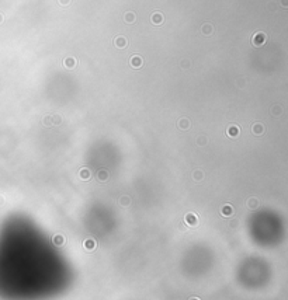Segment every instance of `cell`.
Returning a JSON list of instances; mask_svg holds the SVG:
<instances>
[{"label":"cell","mask_w":288,"mask_h":300,"mask_svg":"<svg viewBox=\"0 0 288 300\" xmlns=\"http://www.w3.org/2000/svg\"><path fill=\"white\" fill-rule=\"evenodd\" d=\"M266 41H267V35H266L264 32H256V34L253 35L252 44H253L255 47H262Z\"/></svg>","instance_id":"1"},{"label":"cell","mask_w":288,"mask_h":300,"mask_svg":"<svg viewBox=\"0 0 288 300\" xmlns=\"http://www.w3.org/2000/svg\"><path fill=\"white\" fill-rule=\"evenodd\" d=\"M129 65H131L134 69H139V67H142V65H144V59L139 55H134L129 59Z\"/></svg>","instance_id":"2"},{"label":"cell","mask_w":288,"mask_h":300,"mask_svg":"<svg viewBox=\"0 0 288 300\" xmlns=\"http://www.w3.org/2000/svg\"><path fill=\"white\" fill-rule=\"evenodd\" d=\"M114 44H115V47H117V48H120V49H124V48L127 47L128 41H127V38H125V37L120 35V37H117V38H115Z\"/></svg>","instance_id":"3"},{"label":"cell","mask_w":288,"mask_h":300,"mask_svg":"<svg viewBox=\"0 0 288 300\" xmlns=\"http://www.w3.org/2000/svg\"><path fill=\"white\" fill-rule=\"evenodd\" d=\"M63 65L65 67H68V69H75L76 67V65H77V60H76V58H66L63 60Z\"/></svg>","instance_id":"4"},{"label":"cell","mask_w":288,"mask_h":300,"mask_svg":"<svg viewBox=\"0 0 288 300\" xmlns=\"http://www.w3.org/2000/svg\"><path fill=\"white\" fill-rule=\"evenodd\" d=\"M190 125H191V124H190V121L187 118H180L177 121V126L180 128L181 131H187V129L190 128Z\"/></svg>","instance_id":"5"},{"label":"cell","mask_w":288,"mask_h":300,"mask_svg":"<svg viewBox=\"0 0 288 300\" xmlns=\"http://www.w3.org/2000/svg\"><path fill=\"white\" fill-rule=\"evenodd\" d=\"M151 21H152L153 24H156V25H159V24H162L163 23V16L160 14V13H153L152 14V17H151Z\"/></svg>","instance_id":"6"},{"label":"cell","mask_w":288,"mask_h":300,"mask_svg":"<svg viewBox=\"0 0 288 300\" xmlns=\"http://www.w3.org/2000/svg\"><path fill=\"white\" fill-rule=\"evenodd\" d=\"M226 133H228V136H231V138H235V136L239 135V128L236 126V125H231V126L228 128Z\"/></svg>","instance_id":"7"},{"label":"cell","mask_w":288,"mask_h":300,"mask_svg":"<svg viewBox=\"0 0 288 300\" xmlns=\"http://www.w3.org/2000/svg\"><path fill=\"white\" fill-rule=\"evenodd\" d=\"M252 132L255 135H262V133H264V126L262 125V124H255L253 126H252Z\"/></svg>","instance_id":"8"},{"label":"cell","mask_w":288,"mask_h":300,"mask_svg":"<svg viewBox=\"0 0 288 300\" xmlns=\"http://www.w3.org/2000/svg\"><path fill=\"white\" fill-rule=\"evenodd\" d=\"M212 31H214V28H212L211 24H204L202 25V34L204 35H209V34H212Z\"/></svg>","instance_id":"9"},{"label":"cell","mask_w":288,"mask_h":300,"mask_svg":"<svg viewBox=\"0 0 288 300\" xmlns=\"http://www.w3.org/2000/svg\"><path fill=\"white\" fill-rule=\"evenodd\" d=\"M271 114L273 115H277V117H280L281 114H282V108H281L280 105H274L271 108Z\"/></svg>","instance_id":"10"},{"label":"cell","mask_w":288,"mask_h":300,"mask_svg":"<svg viewBox=\"0 0 288 300\" xmlns=\"http://www.w3.org/2000/svg\"><path fill=\"white\" fill-rule=\"evenodd\" d=\"M135 14H134V13H132V11H128V13H127V14H125V21H127V23H134V21H135Z\"/></svg>","instance_id":"11"},{"label":"cell","mask_w":288,"mask_h":300,"mask_svg":"<svg viewBox=\"0 0 288 300\" xmlns=\"http://www.w3.org/2000/svg\"><path fill=\"white\" fill-rule=\"evenodd\" d=\"M222 213H224L225 216H228V215L233 213V209H232V208H231V206H229V205H225L224 210H222Z\"/></svg>","instance_id":"12"},{"label":"cell","mask_w":288,"mask_h":300,"mask_svg":"<svg viewBox=\"0 0 288 300\" xmlns=\"http://www.w3.org/2000/svg\"><path fill=\"white\" fill-rule=\"evenodd\" d=\"M185 220H188L190 223H191V224H195V223H197V220H195V216H194L192 213H188V215H187V216H185Z\"/></svg>","instance_id":"13"},{"label":"cell","mask_w":288,"mask_h":300,"mask_svg":"<svg viewBox=\"0 0 288 300\" xmlns=\"http://www.w3.org/2000/svg\"><path fill=\"white\" fill-rule=\"evenodd\" d=\"M80 177H82L83 180H87L89 177H90V173H89V170H86V168H83V170L80 171Z\"/></svg>","instance_id":"14"},{"label":"cell","mask_w":288,"mask_h":300,"mask_svg":"<svg viewBox=\"0 0 288 300\" xmlns=\"http://www.w3.org/2000/svg\"><path fill=\"white\" fill-rule=\"evenodd\" d=\"M107 178H108V173H107V171H100V173H98V180L104 181Z\"/></svg>","instance_id":"15"},{"label":"cell","mask_w":288,"mask_h":300,"mask_svg":"<svg viewBox=\"0 0 288 300\" xmlns=\"http://www.w3.org/2000/svg\"><path fill=\"white\" fill-rule=\"evenodd\" d=\"M51 124H52V117H45V118H44V125H47V126H49V125H51Z\"/></svg>","instance_id":"16"},{"label":"cell","mask_w":288,"mask_h":300,"mask_svg":"<svg viewBox=\"0 0 288 300\" xmlns=\"http://www.w3.org/2000/svg\"><path fill=\"white\" fill-rule=\"evenodd\" d=\"M52 122H55V124H61V122H62V119H61V117H59V115H54V117H52Z\"/></svg>","instance_id":"17"},{"label":"cell","mask_w":288,"mask_h":300,"mask_svg":"<svg viewBox=\"0 0 288 300\" xmlns=\"http://www.w3.org/2000/svg\"><path fill=\"white\" fill-rule=\"evenodd\" d=\"M249 205H250V208H256V206H257V201H256V199H250V201H249Z\"/></svg>","instance_id":"18"},{"label":"cell","mask_w":288,"mask_h":300,"mask_svg":"<svg viewBox=\"0 0 288 300\" xmlns=\"http://www.w3.org/2000/svg\"><path fill=\"white\" fill-rule=\"evenodd\" d=\"M236 83H238V84H236L238 87H243L245 86V79H238L236 80Z\"/></svg>","instance_id":"19"},{"label":"cell","mask_w":288,"mask_h":300,"mask_svg":"<svg viewBox=\"0 0 288 300\" xmlns=\"http://www.w3.org/2000/svg\"><path fill=\"white\" fill-rule=\"evenodd\" d=\"M194 177H195V180H201V178H202V174H201L200 171H197V173L194 174Z\"/></svg>","instance_id":"20"},{"label":"cell","mask_w":288,"mask_h":300,"mask_svg":"<svg viewBox=\"0 0 288 300\" xmlns=\"http://www.w3.org/2000/svg\"><path fill=\"white\" fill-rule=\"evenodd\" d=\"M59 3H61L62 6H68V4L70 3V0H59Z\"/></svg>","instance_id":"21"},{"label":"cell","mask_w":288,"mask_h":300,"mask_svg":"<svg viewBox=\"0 0 288 300\" xmlns=\"http://www.w3.org/2000/svg\"><path fill=\"white\" fill-rule=\"evenodd\" d=\"M188 66H190V62H188V60H183V62H181V67H188Z\"/></svg>","instance_id":"22"},{"label":"cell","mask_w":288,"mask_h":300,"mask_svg":"<svg viewBox=\"0 0 288 300\" xmlns=\"http://www.w3.org/2000/svg\"><path fill=\"white\" fill-rule=\"evenodd\" d=\"M281 4H282V7H287V6H288V0H281Z\"/></svg>","instance_id":"23"},{"label":"cell","mask_w":288,"mask_h":300,"mask_svg":"<svg viewBox=\"0 0 288 300\" xmlns=\"http://www.w3.org/2000/svg\"><path fill=\"white\" fill-rule=\"evenodd\" d=\"M122 203L127 205V203H128V199H127V198H122Z\"/></svg>","instance_id":"24"},{"label":"cell","mask_w":288,"mask_h":300,"mask_svg":"<svg viewBox=\"0 0 288 300\" xmlns=\"http://www.w3.org/2000/svg\"><path fill=\"white\" fill-rule=\"evenodd\" d=\"M0 21H1V16H0Z\"/></svg>","instance_id":"25"}]
</instances>
